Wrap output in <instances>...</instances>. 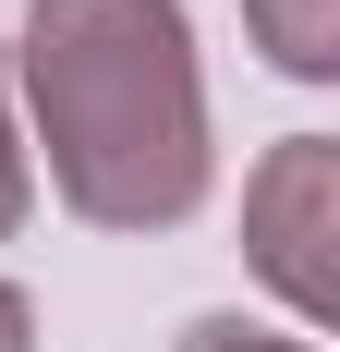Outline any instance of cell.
I'll use <instances>...</instances> for the list:
<instances>
[{
	"instance_id": "1",
	"label": "cell",
	"mask_w": 340,
	"mask_h": 352,
	"mask_svg": "<svg viewBox=\"0 0 340 352\" xmlns=\"http://www.w3.org/2000/svg\"><path fill=\"white\" fill-rule=\"evenodd\" d=\"M25 73L49 122V170L85 219L146 231L206 195V109L170 0H36Z\"/></svg>"
},
{
	"instance_id": "2",
	"label": "cell",
	"mask_w": 340,
	"mask_h": 352,
	"mask_svg": "<svg viewBox=\"0 0 340 352\" xmlns=\"http://www.w3.org/2000/svg\"><path fill=\"white\" fill-rule=\"evenodd\" d=\"M316 207H328V146H292L268 182H255V255H268V280L292 304H328V255H316Z\"/></svg>"
},
{
	"instance_id": "3",
	"label": "cell",
	"mask_w": 340,
	"mask_h": 352,
	"mask_svg": "<svg viewBox=\"0 0 340 352\" xmlns=\"http://www.w3.org/2000/svg\"><path fill=\"white\" fill-rule=\"evenodd\" d=\"M255 25L292 73H328V0H255Z\"/></svg>"
},
{
	"instance_id": "4",
	"label": "cell",
	"mask_w": 340,
	"mask_h": 352,
	"mask_svg": "<svg viewBox=\"0 0 340 352\" xmlns=\"http://www.w3.org/2000/svg\"><path fill=\"white\" fill-rule=\"evenodd\" d=\"M182 352H304V340H268V328H195Z\"/></svg>"
},
{
	"instance_id": "5",
	"label": "cell",
	"mask_w": 340,
	"mask_h": 352,
	"mask_svg": "<svg viewBox=\"0 0 340 352\" xmlns=\"http://www.w3.org/2000/svg\"><path fill=\"white\" fill-rule=\"evenodd\" d=\"M25 219V158H12V134H0V231Z\"/></svg>"
},
{
	"instance_id": "6",
	"label": "cell",
	"mask_w": 340,
	"mask_h": 352,
	"mask_svg": "<svg viewBox=\"0 0 340 352\" xmlns=\"http://www.w3.org/2000/svg\"><path fill=\"white\" fill-rule=\"evenodd\" d=\"M0 352H25V304H12V292H0Z\"/></svg>"
}]
</instances>
